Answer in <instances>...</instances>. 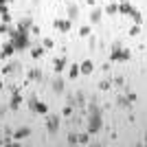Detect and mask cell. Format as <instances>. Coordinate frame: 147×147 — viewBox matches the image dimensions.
<instances>
[{"label":"cell","mask_w":147,"mask_h":147,"mask_svg":"<svg viewBox=\"0 0 147 147\" xmlns=\"http://www.w3.org/2000/svg\"><path fill=\"white\" fill-rule=\"evenodd\" d=\"M44 53H46V49H44V46H35V49L31 51V57H33V59H40Z\"/></svg>","instance_id":"obj_23"},{"label":"cell","mask_w":147,"mask_h":147,"mask_svg":"<svg viewBox=\"0 0 147 147\" xmlns=\"http://www.w3.org/2000/svg\"><path fill=\"white\" fill-rule=\"evenodd\" d=\"M46 129L51 136H55L59 132V117L57 114H46Z\"/></svg>","instance_id":"obj_5"},{"label":"cell","mask_w":147,"mask_h":147,"mask_svg":"<svg viewBox=\"0 0 147 147\" xmlns=\"http://www.w3.org/2000/svg\"><path fill=\"white\" fill-rule=\"evenodd\" d=\"M103 13H108V16H119V5L114 2V0H110L108 2V7H105V11Z\"/></svg>","instance_id":"obj_17"},{"label":"cell","mask_w":147,"mask_h":147,"mask_svg":"<svg viewBox=\"0 0 147 147\" xmlns=\"http://www.w3.org/2000/svg\"><path fill=\"white\" fill-rule=\"evenodd\" d=\"M16 26H18L20 31H31V26H33V18H31V16H22Z\"/></svg>","instance_id":"obj_9"},{"label":"cell","mask_w":147,"mask_h":147,"mask_svg":"<svg viewBox=\"0 0 147 147\" xmlns=\"http://www.w3.org/2000/svg\"><path fill=\"white\" fill-rule=\"evenodd\" d=\"M13 53H16V46H13V42L9 40V42L2 44V49H0V59H7V57H11Z\"/></svg>","instance_id":"obj_8"},{"label":"cell","mask_w":147,"mask_h":147,"mask_svg":"<svg viewBox=\"0 0 147 147\" xmlns=\"http://www.w3.org/2000/svg\"><path fill=\"white\" fill-rule=\"evenodd\" d=\"M132 57V51L129 49H123L121 42H114L112 44V51H110V64H117V61H127Z\"/></svg>","instance_id":"obj_1"},{"label":"cell","mask_w":147,"mask_h":147,"mask_svg":"<svg viewBox=\"0 0 147 147\" xmlns=\"http://www.w3.org/2000/svg\"><path fill=\"white\" fill-rule=\"evenodd\" d=\"M117 105H119V108H132V103L127 101V97H119L117 99Z\"/></svg>","instance_id":"obj_27"},{"label":"cell","mask_w":147,"mask_h":147,"mask_svg":"<svg viewBox=\"0 0 147 147\" xmlns=\"http://www.w3.org/2000/svg\"><path fill=\"white\" fill-rule=\"evenodd\" d=\"M127 35H132V37H136V35H141V24H134L132 29L127 31Z\"/></svg>","instance_id":"obj_31"},{"label":"cell","mask_w":147,"mask_h":147,"mask_svg":"<svg viewBox=\"0 0 147 147\" xmlns=\"http://www.w3.org/2000/svg\"><path fill=\"white\" fill-rule=\"evenodd\" d=\"M11 42H13V46H16V51H26L29 49V31L18 29V33L11 37Z\"/></svg>","instance_id":"obj_3"},{"label":"cell","mask_w":147,"mask_h":147,"mask_svg":"<svg viewBox=\"0 0 147 147\" xmlns=\"http://www.w3.org/2000/svg\"><path fill=\"white\" fill-rule=\"evenodd\" d=\"M132 9H134V7L129 5L127 0H123L121 5H119V13H123V16H129V13H132Z\"/></svg>","instance_id":"obj_19"},{"label":"cell","mask_w":147,"mask_h":147,"mask_svg":"<svg viewBox=\"0 0 147 147\" xmlns=\"http://www.w3.org/2000/svg\"><path fill=\"white\" fill-rule=\"evenodd\" d=\"M7 110H9V105H5L2 101H0V119L5 117V112H7Z\"/></svg>","instance_id":"obj_37"},{"label":"cell","mask_w":147,"mask_h":147,"mask_svg":"<svg viewBox=\"0 0 147 147\" xmlns=\"http://www.w3.org/2000/svg\"><path fill=\"white\" fill-rule=\"evenodd\" d=\"M84 105H86V94L79 90L77 94H75V108H84Z\"/></svg>","instance_id":"obj_20"},{"label":"cell","mask_w":147,"mask_h":147,"mask_svg":"<svg viewBox=\"0 0 147 147\" xmlns=\"http://www.w3.org/2000/svg\"><path fill=\"white\" fill-rule=\"evenodd\" d=\"M101 18H103V11H101V9H97V7H92V11H90V22H92V24H99V22H101Z\"/></svg>","instance_id":"obj_14"},{"label":"cell","mask_w":147,"mask_h":147,"mask_svg":"<svg viewBox=\"0 0 147 147\" xmlns=\"http://www.w3.org/2000/svg\"><path fill=\"white\" fill-rule=\"evenodd\" d=\"M79 35L81 37H90L92 35V26H81V29H79Z\"/></svg>","instance_id":"obj_29"},{"label":"cell","mask_w":147,"mask_h":147,"mask_svg":"<svg viewBox=\"0 0 147 147\" xmlns=\"http://www.w3.org/2000/svg\"><path fill=\"white\" fill-rule=\"evenodd\" d=\"M18 64H7V66L5 68H2V75H13V73H16V70H18Z\"/></svg>","instance_id":"obj_24"},{"label":"cell","mask_w":147,"mask_h":147,"mask_svg":"<svg viewBox=\"0 0 147 147\" xmlns=\"http://www.w3.org/2000/svg\"><path fill=\"white\" fill-rule=\"evenodd\" d=\"M42 46H44V49H53V46H55L53 37H44V40H42Z\"/></svg>","instance_id":"obj_32"},{"label":"cell","mask_w":147,"mask_h":147,"mask_svg":"<svg viewBox=\"0 0 147 147\" xmlns=\"http://www.w3.org/2000/svg\"><path fill=\"white\" fill-rule=\"evenodd\" d=\"M35 114H49V105L44 103V101H37V105H35Z\"/></svg>","instance_id":"obj_22"},{"label":"cell","mask_w":147,"mask_h":147,"mask_svg":"<svg viewBox=\"0 0 147 147\" xmlns=\"http://www.w3.org/2000/svg\"><path fill=\"white\" fill-rule=\"evenodd\" d=\"M51 90L55 92V94H64V90H66V81L57 75L55 79H53V84H51Z\"/></svg>","instance_id":"obj_7"},{"label":"cell","mask_w":147,"mask_h":147,"mask_svg":"<svg viewBox=\"0 0 147 147\" xmlns=\"http://www.w3.org/2000/svg\"><path fill=\"white\" fill-rule=\"evenodd\" d=\"M86 129L90 134H99V132L103 129V114H88Z\"/></svg>","instance_id":"obj_2"},{"label":"cell","mask_w":147,"mask_h":147,"mask_svg":"<svg viewBox=\"0 0 147 147\" xmlns=\"http://www.w3.org/2000/svg\"><path fill=\"white\" fill-rule=\"evenodd\" d=\"M79 68H81V75H92L94 64H92V59H86V61H81V64H79Z\"/></svg>","instance_id":"obj_13"},{"label":"cell","mask_w":147,"mask_h":147,"mask_svg":"<svg viewBox=\"0 0 147 147\" xmlns=\"http://www.w3.org/2000/svg\"><path fill=\"white\" fill-rule=\"evenodd\" d=\"M31 2H33V5H37V2H40V0H31Z\"/></svg>","instance_id":"obj_43"},{"label":"cell","mask_w":147,"mask_h":147,"mask_svg":"<svg viewBox=\"0 0 147 147\" xmlns=\"http://www.w3.org/2000/svg\"><path fill=\"white\" fill-rule=\"evenodd\" d=\"M0 90H5V84H2V79H0Z\"/></svg>","instance_id":"obj_41"},{"label":"cell","mask_w":147,"mask_h":147,"mask_svg":"<svg viewBox=\"0 0 147 147\" xmlns=\"http://www.w3.org/2000/svg\"><path fill=\"white\" fill-rule=\"evenodd\" d=\"M88 42H90V51H94V49H97V37H94V35H90V37H88Z\"/></svg>","instance_id":"obj_34"},{"label":"cell","mask_w":147,"mask_h":147,"mask_svg":"<svg viewBox=\"0 0 147 147\" xmlns=\"http://www.w3.org/2000/svg\"><path fill=\"white\" fill-rule=\"evenodd\" d=\"M143 143H145V145H147V132H145V141H143Z\"/></svg>","instance_id":"obj_42"},{"label":"cell","mask_w":147,"mask_h":147,"mask_svg":"<svg viewBox=\"0 0 147 147\" xmlns=\"http://www.w3.org/2000/svg\"><path fill=\"white\" fill-rule=\"evenodd\" d=\"M112 84H114V86H123V84H125V79L119 75V77H114V79H112Z\"/></svg>","instance_id":"obj_35"},{"label":"cell","mask_w":147,"mask_h":147,"mask_svg":"<svg viewBox=\"0 0 147 147\" xmlns=\"http://www.w3.org/2000/svg\"><path fill=\"white\" fill-rule=\"evenodd\" d=\"M79 18V7L75 2H68V20H77Z\"/></svg>","instance_id":"obj_15"},{"label":"cell","mask_w":147,"mask_h":147,"mask_svg":"<svg viewBox=\"0 0 147 147\" xmlns=\"http://www.w3.org/2000/svg\"><path fill=\"white\" fill-rule=\"evenodd\" d=\"M101 70H103V73H108V70H110V61H105L103 66H101Z\"/></svg>","instance_id":"obj_40"},{"label":"cell","mask_w":147,"mask_h":147,"mask_svg":"<svg viewBox=\"0 0 147 147\" xmlns=\"http://www.w3.org/2000/svg\"><path fill=\"white\" fill-rule=\"evenodd\" d=\"M79 75H81V68H79V64H73V66H70V70H68V77H70V79H77Z\"/></svg>","instance_id":"obj_21"},{"label":"cell","mask_w":147,"mask_h":147,"mask_svg":"<svg viewBox=\"0 0 147 147\" xmlns=\"http://www.w3.org/2000/svg\"><path fill=\"white\" fill-rule=\"evenodd\" d=\"M66 141H68V145H77V143H79V136L75 134V132H70V134H68V138H66Z\"/></svg>","instance_id":"obj_30"},{"label":"cell","mask_w":147,"mask_h":147,"mask_svg":"<svg viewBox=\"0 0 147 147\" xmlns=\"http://www.w3.org/2000/svg\"><path fill=\"white\" fill-rule=\"evenodd\" d=\"M0 20H2V22H11V13H9V11L2 13V16H0Z\"/></svg>","instance_id":"obj_38"},{"label":"cell","mask_w":147,"mask_h":147,"mask_svg":"<svg viewBox=\"0 0 147 147\" xmlns=\"http://www.w3.org/2000/svg\"><path fill=\"white\" fill-rule=\"evenodd\" d=\"M29 79L31 81H42V70L40 68H29Z\"/></svg>","instance_id":"obj_18"},{"label":"cell","mask_w":147,"mask_h":147,"mask_svg":"<svg viewBox=\"0 0 147 147\" xmlns=\"http://www.w3.org/2000/svg\"><path fill=\"white\" fill-rule=\"evenodd\" d=\"M112 86H114V84H112V79H103V81H101V84H99V90H110V88Z\"/></svg>","instance_id":"obj_26"},{"label":"cell","mask_w":147,"mask_h":147,"mask_svg":"<svg viewBox=\"0 0 147 147\" xmlns=\"http://www.w3.org/2000/svg\"><path fill=\"white\" fill-rule=\"evenodd\" d=\"M29 33H35V35H40L42 31H40V26H35V24H33V26H31V31H29Z\"/></svg>","instance_id":"obj_39"},{"label":"cell","mask_w":147,"mask_h":147,"mask_svg":"<svg viewBox=\"0 0 147 147\" xmlns=\"http://www.w3.org/2000/svg\"><path fill=\"white\" fill-rule=\"evenodd\" d=\"M53 26H55L59 33H70V29H73V20H68V18H57L55 22H53Z\"/></svg>","instance_id":"obj_6"},{"label":"cell","mask_w":147,"mask_h":147,"mask_svg":"<svg viewBox=\"0 0 147 147\" xmlns=\"http://www.w3.org/2000/svg\"><path fill=\"white\" fill-rule=\"evenodd\" d=\"M73 108H75V105L66 103V105H64V110H61V114H64L66 119H70V117H73Z\"/></svg>","instance_id":"obj_28"},{"label":"cell","mask_w":147,"mask_h":147,"mask_svg":"<svg viewBox=\"0 0 147 147\" xmlns=\"http://www.w3.org/2000/svg\"><path fill=\"white\" fill-rule=\"evenodd\" d=\"M77 136H79V143H81V145H88V143H90V132H88V129H86V132H81V134H77Z\"/></svg>","instance_id":"obj_25"},{"label":"cell","mask_w":147,"mask_h":147,"mask_svg":"<svg viewBox=\"0 0 147 147\" xmlns=\"http://www.w3.org/2000/svg\"><path fill=\"white\" fill-rule=\"evenodd\" d=\"M88 114H103V108L99 105V101H97V99L88 101Z\"/></svg>","instance_id":"obj_11"},{"label":"cell","mask_w":147,"mask_h":147,"mask_svg":"<svg viewBox=\"0 0 147 147\" xmlns=\"http://www.w3.org/2000/svg\"><path fill=\"white\" fill-rule=\"evenodd\" d=\"M64 68H66V57L61 55V57H57V59L53 61V70H55V75H59Z\"/></svg>","instance_id":"obj_12"},{"label":"cell","mask_w":147,"mask_h":147,"mask_svg":"<svg viewBox=\"0 0 147 147\" xmlns=\"http://www.w3.org/2000/svg\"><path fill=\"white\" fill-rule=\"evenodd\" d=\"M26 105H29L31 112H35V105H37V97H31L29 101H26Z\"/></svg>","instance_id":"obj_33"},{"label":"cell","mask_w":147,"mask_h":147,"mask_svg":"<svg viewBox=\"0 0 147 147\" xmlns=\"http://www.w3.org/2000/svg\"><path fill=\"white\" fill-rule=\"evenodd\" d=\"M125 97H127V101H129V103H134V101H136V92L127 90V94H125Z\"/></svg>","instance_id":"obj_36"},{"label":"cell","mask_w":147,"mask_h":147,"mask_svg":"<svg viewBox=\"0 0 147 147\" xmlns=\"http://www.w3.org/2000/svg\"><path fill=\"white\" fill-rule=\"evenodd\" d=\"M66 2H73V0H66Z\"/></svg>","instance_id":"obj_45"},{"label":"cell","mask_w":147,"mask_h":147,"mask_svg":"<svg viewBox=\"0 0 147 147\" xmlns=\"http://www.w3.org/2000/svg\"><path fill=\"white\" fill-rule=\"evenodd\" d=\"M129 18H132V22H134V24H141V26H143V22H145V20H143V13L138 11V9H132Z\"/></svg>","instance_id":"obj_16"},{"label":"cell","mask_w":147,"mask_h":147,"mask_svg":"<svg viewBox=\"0 0 147 147\" xmlns=\"http://www.w3.org/2000/svg\"><path fill=\"white\" fill-rule=\"evenodd\" d=\"M31 136V127H18L16 129V132H13V138H16V141H22V138H29Z\"/></svg>","instance_id":"obj_10"},{"label":"cell","mask_w":147,"mask_h":147,"mask_svg":"<svg viewBox=\"0 0 147 147\" xmlns=\"http://www.w3.org/2000/svg\"><path fill=\"white\" fill-rule=\"evenodd\" d=\"M9 90H11L9 110H20V105H22V90H20V86H9Z\"/></svg>","instance_id":"obj_4"},{"label":"cell","mask_w":147,"mask_h":147,"mask_svg":"<svg viewBox=\"0 0 147 147\" xmlns=\"http://www.w3.org/2000/svg\"><path fill=\"white\" fill-rule=\"evenodd\" d=\"M5 2H13V0H5Z\"/></svg>","instance_id":"obj_44"}]
</instances>
